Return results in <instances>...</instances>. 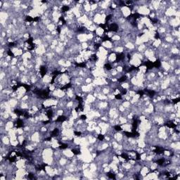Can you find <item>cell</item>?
<instances>
[{"label":"cell","instance_id":"obj_2","mask_svg":"<svg viewBox=\"0 0 180 180\" xmlns=\"http://www.w3.org/2000/svg\"><path fill=\"white\" fill-rule=\"evenodd\" d=\"M95 31H96V34L99 37H101V36L103 37L104 34V29L103 28L98 27Z\"/></svg>","mask_w":180,"mask_h":180},{"label":"cell","instance_id":"obj_3","mask_svg":"<svg viewBox=\"0 0 180 180\" xmlns=\"http://www.w3.org/2000/svg\"><path fill=\"white\" fill-rule=\"evenodd\" d=\"M122 106H123V107H124L125 108H129V107H130L131 103H130L129 101H124V102H122Z\"/></svg>","mask_w":180,"mask_h":180},{"label":"cell","instance_id":"obj_1","mask_svg":"<svg viewBox=\"0 0 180 180\" xmlns=\"http://www.w3.org/2000/svg\"><path fill=\"white\" fill-rule=\"evenodd\" d=\"M120 10H121L123 17H124V18H127L131 14V9L128 6H123L120 7Z\"/></svg>","mask_w":180,"mask_h":180}]
</instances>
